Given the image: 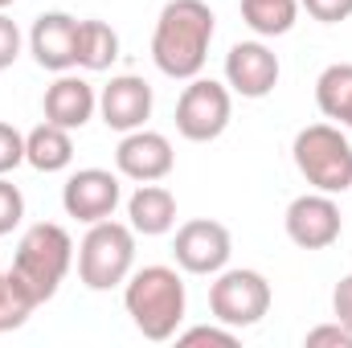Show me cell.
I'll return each mask as SVG.
<instances>
[{
	"instance_id": "6da1fadb",
	"label": "cell",
	"mask_w": 352,
	"mask_h": 348,
	"mask_svg": "<svg viewBox=\"0 0 352 348\" xmlns=\"http://www.w3.org/2000/svg\"><path fill=\"white\" fill-rule=\"evenodd\" d=\"M213 33H217V21L205 0H168L156 17V33H152L156 70L176 83L197 78L205 70Z\"/></svg>"
},
{
	"instance_id": "7a4b0ae2",
	"label": "cell",
	"mask_w": 352,
	"mask_h": 348,
	"mask_svg": "<svg viewBox=\"0 0 352 348\" xmlns=\"http://www.w3.org/2000/svg\"><path fill=\"white\" fill-rule=\"evenodd\" d=\"M123 307L144 340H156V345L176 340V332L184 324V307H188V295H184L176 266L156 262V266L131 270L123 283Z\"/></svg>"
},
{
	"instance_id": "3957f363",
	"label": "cell",
	"mask_w": 352,
	"mask_h": 348,
	"mask_svg": "<svg viewBox=\"0 0 352 348\" xmlns=\"http://www.w3.org/2000/svg\"><path fill=\"white\" fill-rule=\"evenodd\" d=\"M74 266V238L58 221H37L21 234L16 254H12V274L29 291V299L41 307L58 295L62 279Z\"/></svg>"
},
{
	"instance_id": "277c9868",
	"label": "cell",
	"mask_w": 352,
	"mask_h": 348,
	"mask_svg": "<svg viewBox=\"0 0 352 348\" xmlns=\"http://www.w3.org/2000/svg\"><path fill=\"white\" fill-rule=\"evenodd\" d=\"M295 168L316 193H344L352 188V144L336 123H311L291 144Z\"/></svg>"
},
{
	"instance_id": "5b68a950",
	"label": "cell",
	"mask_w": 352,
	"mask_h": 348,
	"mask_svg": "<svg viewBox=\"0 0 352 348\" xmlns=\"http://www.w3.org/2000/svg\"><path fill=\"white\" fill-rule=\"evenodd\" d=\"M135 266V230L123 221H94L78 246V279L90 291H115Z\"/></svg>"
},
{
	"instance_id": "8992f818",
	"label": "cell",
	"mask_w": 352,
	"mask_h": 348,
	"mask_svg": "<svg viewBox=\"0 0 352 348\" xmlns=\"http://www.w3.org/2000/svg\"><path fill=\"white\" fill-rule=\"evenodd\" d=\"M209 312L217 324L226 328H254L263 324L270 312V283L263 270L250 266H234V270H217L213 287H209Z\"/></svg>"
},
{
	"instance_id": "52a82bcc",
	"label": "cell",
	"mask_w": 352,
	"mask_h": 348,
	"mask_svg": "<svg viewBox=\"0 0 352 348\" xmlns=\"http://www.w3.org/2000/svg\"><path fill=\"white\" fill-rule=\"evenodd\" d=\"M230 115H234L230 87H221L213 78H201V74L188 78V87L180 90V98H176V131L188 144L217 140L230 127Z\"/></svg>"
},
{
	"instance_id": "ba28073f",
	"label": "cell",
	"mask_w": 352,
	"mask_h": 348,
	"mask_svg": "<svg viewBox=\"0 0 352 348\" xmlns=\"http://www.w3.org/2000/svg\"><path fill=\"white\" fill-rule=\"evenodd\" d=\"M230 254H234V238L221 221L213 217H192L176 230L173 238V259L180 270L188 274H217L230 266Z\"/></svg>"
},
{
	"instance_id": "9c48e42d",
	"label": "cell",
	"mask_w": 352,
	"mask_h": 348,
	"mask_svg": "<svg viewBox=\"0 0 352 348\" xmlns=\"http://www.w3.org/2000/svg\"><path fill=\"white\" fill-rule=\"evenodd\" d=\"M283 226L299 250H328L340 238V205L332 193H303L287 205Z\"/></svg>"
},
{
	"instance_id": "30bf717a",
	"label": "cell",
	"mask_w": 352,
	"mask_h": 348,
	"mask_svg": "<svg viewBox=\"0 0 352 348\" xmlns=\"http://www.w3.org/2000/svg\"><path fill=\"white\" fill-rule=\"evenodd\" d=\"M119 201H123V184H119V176L107 173V168H78L62 184V209H66V217L87 221V226L115 217Z\"/></svg>"
},
{
	"instance_id": "8fae6325",
	"label": "cell",
	"mask_w": 352,
	"mask_h": 348,
	"mask_svg": "<svg viewBox=\"0 0 352 348\" xmlns=\"http://www.w3.org/2000/svg\"><path fill=\"white\" fill-rule=\"evenodd\" d=\"M176 164L173 140L160 135V131H148V127H135L119 140L115 148V168L127 180H140V184H152V180H164Z\"/></svg>"
},
{
	"instance_id": "7c38bea8",
	"label": "cell",
	"mask_w": 352,
	"mask_h": 348,
	"mask_svg": "<svg viewBox=\"0 0 352 348\" xmlns=\"http://www.w3.org/2000/svg\"><path fill=\"white\" fill-rule=\"evenodd\" d=\"M226 87L242 98H266L278 87V58L266 41H238L226 54Z\"/></svg>"
},
{
	"instance_id": "4fadbf2b",
	"label": "cell",
	"mask_w": 352,
	"mask_h": 348,
	"mask_svg": "<svg viewBox=\"0 0 352 348\" xmlns=\"http://www.w3.org/2000/svg\"><path fill=\"white\" fill-rule=\"evenodd\" d=\"M152 87L140 74H119L98 90V115L111 131H135L152 119Z\"/></svg>"
},
{
	"instance_id": "5bb4252c",
	"label": "cell",
	"mask_w": 352,
	"mask_h": 348,
	"mask_svg": "<svg viewBox=\"0 0 352 348\" xmlns=\"http://www.w3.org/2000/svg\"><path fill=\"white\" fill-rule=\"evenodd\" d=\"M29 54L41 70L66 74L78 54V17L70 12H41L29 29Z\"/></svg>"
},
{
	"instance_id": "9a60e30c",
	"label": "cell",
	"mask_w": 352,
	"mask_h": 348,
	"mask_svg": "<svg viewBox=\"0 0 352 348\" xmlns=\"http://www.w3.org/2000/svg\"><path fill=\"white\" fill-rule=\"evenodd\" d=\"M41 111H45L50 123H58L66 131H82L94 119V111H98V94H94V87H90L87 78H78V74L66 70V74H58L54 87L45 90Z\"/></svg>"
},
{
	"instance_id": "2e32d148",
	"label": "cell",
	"mask_w": 352,
	"mask_h": 348,
	"mask_svg": "<svg viewBox=\"0 0 352 348\" xmlns=\"http://www.w3.org/2000/svg\"><path fill=\"white\" fill-rule=\"evenodd\" d=\"M127 226L144 238H160L176 226V197L164 184H140L127 197Z\"/></svg>"
},
{
	"instance_id": "e0dca14e",
	"label": "cell",
	"mask_w": 352,
	"mask_h": 348,
	"mask_svg": "<svg viewBox=\"0 0 352 348\" xmlns=\"http://www.w3.org/2000/svg\"><path fill=\"white\" fill-rule=\"evenodd\" d=\"M70 160H74V140L66 127L45 119L25 135V164H33L37 173H66Z\"/></svg>"
},
{
	"instance_id": "ac0fdd59",
	"label": "cell",
	"mask_w": 352,
	"mask_h": 348,
	"mask_svg": "<svg viewBox=\"0 0 352 348\" xmlns=\"http://www.w3.org/2000/svg\"><path fill=\"white\" fill-rule=\"evenodd\" d=\"M316 107L324 111V119L340 123L352 131V66L336 62L316 78Z\"/></svg>"
},
{
	"instance_id": "d6986e66",
	"label": "cell",
	"mask_w": 352,
	"mask_h": 348,
	"mask_svg": "<svg viewBox=\"0 0 352 348\" xmlns=\"http://www.w3.org/2000/svg\"><path fill=\"white\" fill-rule=\"evenodd\" d=\"M115 58H119V33L107 21H78V54H74V66L98 74V70H111Z\"/></svg>"
},
{
	"instance_id": "ffe728a7",
	"label": "cell",
	"mask_w": 352,
	"mask_h": 348,
	"mask_svg": "<svg viewBox=\"0 0 352 348\" xmlns=\"http://www.w3.org/2000/svg\"><path fill=\"white\" fill-rule=\"evenodd\" d=\"M299 0H242V21L258 37H283L295 29Z\"/></svg>"
},
{
	"instance_id": "44dd1931",
	"label": "cell",
	"mask_w": 352,
	"mask_h": 348,
	"mask_svg": "<svg viewBox=\"0 0 352 348\" xmlns=\"http://www.w3.org/2000/svg\"><path fill=\"white\" fill-rule=\"evenodd\" d=\"M33 312H37V303H33L29 291L16 283V274H12V270H0V332L21 328Z\"/></svg>"
},
{
	"instance_id": "7402d4cb",
	"label": "cell",
	"mask_w": 352,
	"mask_h": 348,
	"mask_svg": "<svg viewBox=\"0 0 352 348\" xmlns=\"http://www.w3.org/2000/svg\"><path fill=\"white\" fill-rule=\"evenodd\" d=\"M21 217H25V197H21V188L0 176V238L12 234V230L21 226Z\"/></svg>"
},
{
	"instance_id": "603a6c76",
	"label": "cell",
	"mask_w": 352,
	"mask_h": 348,
	"mask_svg": "<svg viewBox=\"0 0 352 348\" xmlns=\"http://www.w3.org/2000/svg\"><path fill=\"white\" fill-rule=\"evenodd\" d=\"M180 345H221V348H238V328H226V324H201V328H188V332H176Z\"/></svg>"
},
{
	"instance_id": "cb8c5ba5",
	"label": "cell",
	"mask_w": 352,
	"mask_h": 348,
	"mask_svg": "<svg viewBox=\"0 0 352 348\" xmlns=\"http://www.w3.org/2000/svg\"><path fill=\"white\" fill-rule=\"evenodd\" d=\"M16 164H25V135L0 119V176H8Z\"/></svg>"
},
{
	"instance_id": "d4e9b609",
	"label": "cell",
	"mask_w": 352,
	"mask_h": 348,
	"mask_svg": "<svg viewBox=\"0 0 352 348\" xmlns=\"http://www.w3.org/2000/svg\"><path fill=\"white\" fill-rule=\"evenodd\" d=\"M299 8H307V17L320 25H340L352 17V0H299Z\"/></svg>"
},
{
	"instance_id": "484cf974",
	"label": "cell",
	"mask_w": 352,
	"mask_h": 348,
	"mask_svg": "<svg viewBox=\"0 0 352 348\" xmlns=\"http://www.w3.org/2000/svg\"><path fill=\"white\" fill-rule=\"evenodd\" d=\"M16 58H21V29L12 17L0 12V70H8Z\"/></svg>"
},
{
	"instance_id": "4316f807",
	"label": "cell",
	"mask_w": 352,
	"mask_h": 348,
	"mask_svg": "<svg viewBox=\"0 0 352 348\" xmlns=\"http://www.w3.org/2000/svg\"><path fill=\"white\" fill-rule=\"evenodd\" d=\"M307 345H311V348H320V345L352 348V328H344L340 320H332V324H320V328H311V332H307Z\"/></svg>"
},
{
	"instance_id": "83f0119b",
	"label": "cell",
	"mask_w": 352,
	"mask_h": 348,
	"mask_svg": "<svg viewBox=\"0 0 352 348\" xmlns=\"http://www.w3.org/2000/svg\"><path fill=\"white\" fill-rule=\"evenodd\" d=\"M332 316L352 328V274H344L340 283H336V291H332Z\"/></svg>"
},
{
	"instance_id": "f1b7e54d",
	"label": "cell",
	"mask_w": 352,
	"mask_h": 348,
	"mask_svg": "<svg viewBox=\"0 0 352 348\" xmlns=\"http://www.w3.org/2000/svg\"><path fill=\"white\" fill-rule=\"evenodd\" d=\"M8 4H16V0H0V12H4V8H8Z\"/></svg>"
}]
</instances>
